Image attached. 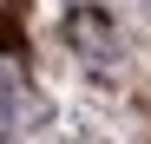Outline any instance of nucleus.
Listing matches in <instances>:
<instances>
[{"label":"nucleus","mask_w":151,"mask_h":144,"mask_svg":"<svg viewBox=\"0 0 151 144\" xmlns=\"http://www.w3.org/2000/svg\"><path fill=\"white\" fill-rule=\"evenodd\" d=\"M66 33L79 39L92 59H105V53H112V33H105V20H92V13H72V26H66Z\"/></svg>","instance_id":"obj_1"},{"label":"nucleus","mask_w":151,"mask_h":144,"mask_svg":"<svg viewBox=\"0 0 151 144\" xmlns=\"http://www.w3.org/2000/svg\"><path fill=\"white\" fill-rule=\"evenodd\" d=\"M13 125H20V85L0 79V131H13Z\"/></svg>","instance_id":"obj_2"},{"label":"nucleus","mask_w":151,"mask_h":144,"mask_svg":"<svg viewBox=\"0 0 151 144\" xmlns=\"http://www.w3.org/2000/svg\"><path fill=\"white\" fill-rule=\"evenodd\" d=\"M7 46H20V13H0V53Z\"/></svg>","instance_id":"obj_3"}]
</instances>
